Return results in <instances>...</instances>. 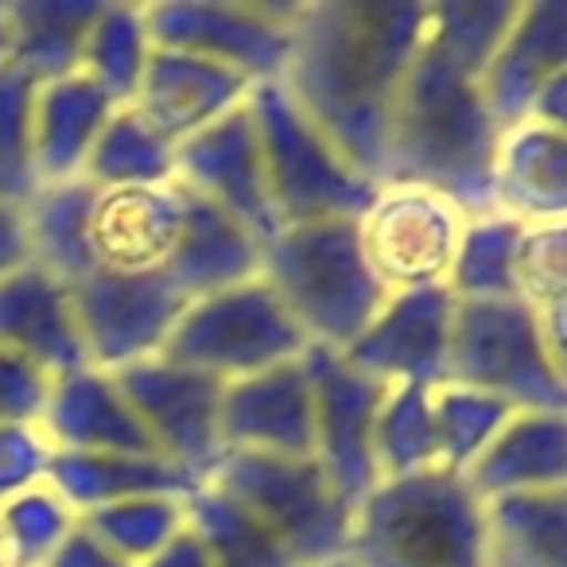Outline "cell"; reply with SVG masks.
<instances>
[{
	"label": "cell",
	"instance_id": "6da1fadb",
	"mask_svg": "<svg viewBox=\"0 0 567 567\" xmlns=\"http://www.w3.org/2000/svg\"><path fill=\"white\" fill-rule=\"evenodd\" d=\"M517 0L427 4L389 136L385 183L440 190L471 218L494 214L497 133L482 97V71L509 28Z\"/></svg>",
	"mask_w": 567,
	"mask_h": 567
},
{
	"label": "cell",
	"instance_id": "7a4b0ae2",
	"mask_svg": "<svg viewBox=\"0 0 567 567\" xmlns=\"http://www.w3.org/2000/svg\"><path fill=\"white\" fill-rule=\"evenodd\" d=\"M427 4L300 0L280 86L354 172L385 183L389 136Z\"/></svg>",
	"mask_w": 567,
	"mask_h": 567
},
{
	"label": "cell",
	"instance_id": "3957f363",
	"mask_svg": "<svg viewBox=\"0 0 567 567\" xmlns=\"http://www.w3.org/2000/svg\"><path fill=\"white\" fill-rule=\"evenodd\" d=\"M350 567H486V502L455 471L385 478L354 505Z\"/></svg>",
	"mask_w": 567,
	"mask_h": 567
},
{
	"label": "cell",
	"instance_id": "277c9868",
	"mask_svg": "<svg viewBox=\"0 0 567 567\" xmlns=\"http://www.w3.org/2000/svg\"><path fill=\"white\" fill-rule=\"evenodd\" d=\"M260 276L308 347L347 350L389 300L362 257L358 221L276 229L260 245Z\"/></svg>",
	"mask_w": 567,
	"mask_h": 567
},
{
	"label": "cell",
	"instance_id": "5b68a950",
	"mask_svg": "<svg viewBox=\"0 0 567 567\" xmlns=\"http://www.w3.org/2000/svg\"><path fill=\"white\" fill-rule=\"evenodd\" d=\"M249 113L280 229L362 218L378 195V183L342 159V152L303 117L280 82L252 86Z\"/></svg>",
	"mask_w": 567,
	"mask_h": 567
},
{
	"label": "cell",
	"instance_id": "8992f818",
	"mask_svg": "<svg viewBox=\"0 0 567 567\" xmlns=\"http://www.w3.org/2000/svg\"><path fill=\"white\" fill-rule=\"evenodd\" d=\"M206 482L249 509L300 567H327L347 556L354 505L316 458L226 451Z\"/></svg>",
	"mask_w": 567,
	"mask_h": 567
},
{
	"label": "cell",
	"instance_id": "52a82bcc",
	"mask_svg": "<svg viewBox=\"0 0 567 567\" xmlns=\"http://www.w3.org/2000/svg\"><path fill=\"white\" fill-rule=\"evenodd\" d=\"M308 339L284 311L265 276L229 284L221 292L198 296L183 308L159 358L210 373L218 381H241L303 358Z\"/></svg>",
	"mask_w": 567,
	"mask_h": 567
},
{
	"label": "cell",
	"instance_id": "ba28073f",
	"mask_svg": "<svg viewBox=\"0 0 567 567\" xmlns=\"http://www.w3.org/2000/svg\"><path fill=\"white\" fill-rule=\"evenodd\" d=\"M447 385H463L509 412H564L567 389L544 354L540 316L513 300L458 303L451 327Z\"/></svg>",
	"mask_w": 567,
	"mask_h": 567
},
{
	"label": "cell",
	"instance_id": "9c48e42d",
	"mask_svg": "<svg viewBox=\"0 0 567 567\" xmlns=\"http://www.w3.org/2000/svg\"><path fill=\"white\" fill-rule=\"evenodd\" d=\"M471 214L440 190L416 183H381L358 218V245L389 296L447 288Z\"/></svg>",
	"mask_w": 567,
	"mask_h": 567
},
{
	"label": "cell",
	"instance_id": "30bf717a",
	"mask_svg": "<svg viewBox=\"0 0 567 567\" xmlns=\"http://www.w3.org/2000/svg\"><path fill=\"white\" fill-rule=\"evenodd\" d=\"M300 0L237 4V0H159L144 4L156 48L183 51L241 74L252 86L280 82L292 55V24Z\"/></svg>",
	"mask_w": 567,
	"mask_h": 567
},
{
	"label": "cell",
	"instance_id": "8fae6325",
	"mask_svg": "<svg viewBox=\"0 0 567 567\" xmlns=\"http://www.w3.org/2000/svg\"><path fill=\"white\" fill-rule=\"evenodd\" d=\"M303 370L311 385V432H316L311 458L323 466L331 486L350 505H358L381 486L373 432L389 385L354 370L339 350L327 347L303 350Z\"/></svg>",
	"mask_w": 567,
	"mask_h": 567
},
{
	"label": "cell",
	"instance_id": "7c38bea8",
	"mask_svg": "<svg viewBox=\"0 0 567 567\" xmlns=\"http://www.w3.org/2000/svg\"><path fill=\"white\" fill-rule=\"evenodd\" d=\"M133 404L136 420L148 432L152 447L175 463L179 471L206 482L226 455L221 447V393L226 381L198 373L190 365L148 358V362L125 365L113 373Z\"/></svg>",
	"mask_w": 567,
	"mask_h": 567
},
{
	"label": "cell",
	"instance_id": "4fadbf2b",
	"mask_svg": "<svg viewBox=\"0 0 567 567\" xmlns=\"http://www.w3.org/2000/svg\"><path fill=\"white\" fill-rule=\"evenodd\" d=\"M66 288H71L90 365L110 373L156 358L187 308V296L167 276H125L90 268Z\"/></svg>",
	"mask_w": 567,
	"mask_h": 567
},
{
	"label": "cell",
	"instance_id": "5bb4252c",
	"mask_svg": "<svg viewBox=\"0 0 567 567\" xmlns=\"http://www.w3.org/2000/svg\"><path fill=\"white\" fill-rule=\"evenodd\" d=\"M451 327H455V296L447 288L396 292L339 354L389 389H440L447 385Z\"/></svg>",
	"mask_w": 567,
	"mask_h": 567
},
{
	"label": "cell",
	"instance_id": "9a60e30c",
	"mask_svg": "<svg viewBox=\"0 0 567 567\" xmlns=\"http://www.w3.org/2000/svg\"><path fill=\"white\" fill-rule=\"evenodd\" d=\"M175 183L229 214L260 245L280 229L268 198L265 159H260L249 102L175 148Z\"/></svg>",
	"mask_w": 567,
	"mask_h": 567
},
{
	"label": "cell",
	"instance_id": "2e32d148",
	"mask_svg": "<svg viewBox=\"0 0 567 567\" xmlns=\"http://www.w3.org/2000/svg\"><path fill=\"white\" fill-rule=\"evenodd\" d=\"M187 214L183 183L164 187H113L90 198L86 245L94 268L125 276H164L175 257Z\"/></svg>",
	"mask_w": 567,
	"mask_h": 567
},
{
	"label": "cell",
	"instance_id": "e0dca14e",
	"mask_svg": "<svg viewBox=\"0 0 567 567\" xmlns=\"http://www.w3.org/2000/svg\"><path fill=\"white\" fill-rule=\"evenodd\" d=\"M559 71H567V0H517V12L482 71V97L497 133L525 125L536 94Z\"/></svg>",
	"mask_w": 567,
	"mask_h": 567
},
{
	"label": "cell",
	"instance_id": "ac0fdd59",
	"mask_svg": "<svg viewBox=\"0 0 567 567\" xmlns=\"http://www.w3.org/2000/svg\"><path fill=\"white\" fill-rule=\"evenodd\" d=\"M221 447L311 458L316 432H311V385L303 358L229 381L221 393Z\"/></svg>",
	"mask_w": 567,
	"mask_h": 567
},
{
	"label": "cell",
	"instance_id": "d6986e66",
	"mask_svg": "<svg viewBox=\"0 0 567 567\" xmlns=\"http://www.w3.org/2000/svg\"><path fill=\"white\" fill-rule=\"evenodd\" d=\"M252 94V82L241 74L214 66L206 59L183 55V51L156 48L148 59L141 86H136L133 110L164 136L167 144H187L203 128L218 125L234 110H241Z\"/></svg>",
	"mask_w": 567,
	"mask_h": 567
},
{
	"label": "cell",
	"instance_id": "ffe728a7",
	"mask_svg": "<svg viewBox=\"0 0 567 567\" xmlns=\"http://www.w3.org/2000/svg\"><path fill=\"white\" fill-rule=\"evenodd\" d=\"M0 347L32 362L51 381L90 365L71 288L35 260L0 280Z\"/></svg>",
	"mask_w": 567,
	"mask_h": 567
},
{
	"label": "cell",
	"instance_id": "44dd1931",
	"mask_svg": "<svg viewBox=\"0 0 567 567\" xmlns=\"http://www.w3.org/2000/svg\"><path fill=\"white\" fill-rule=\"evenodd\" d=\"M40 427L55 451L79 455H159L148 432L136 420L133 404L125 401L117 378L97 365H82L74 373L51 381L48 409Z\"/></svg>",
	"mask_w": 567,
	"mask_h": 567
},
{
	"label": "cell",
	"instance_id": "7402d4cb",
	"mask_svg": "<svg viewBox=\"0 0 567 567\" xmlns=\"http://www.w3.org/2000/svg\"><path fill=\"white\" fill-rule=\"evenodd\" d=\"M482 497L544 494L567 486V416L564 412H509L482 455L463 471Z\"/></svg>",
	"mask_w": 567,
	"mask_h": 567
},
{
	"label": "cell",
	"instance_id": "603a6c76",
	"mask_svg": "<svg viewBox=\"0 0 567 567\" xmlns=\"http://www.w3.org/2000/svg\"><path fill=\"white\" fill-rule=\"evenodd\" d=\"M117 102L86 74L43 82L32 94V164L40 187L82 179L90 152L102 136Z\"/></svg>",
	"mask_w": 567,
	"mask_h": 567
},
{
	"label": "cell",
	"instance_id": "cb8c5ba5",
	"mask_svg": "<svg viewBox=\"0 0 567 567\" xmlns=\"http://www.w3.org/2000/svg\"><path fill=\"white\" fill-rule=\"evenodd\" d=\"M494 214L517 226L567 221V136L544 125H517L494 159Z\"/></svg>",
	"mask_w": 567,
	"mask_h": 567
},
{
	"label": "cell",
	"instance_id": "d4e9b609",
	"mask_svg": "<svg viewBox=\"0 0 567 567\" xmlns=\"http://www.w3.org/2000/svg\"><path fill=\"white\" fill-rule=\"evenodd\" d=\"M43 482L79 517L102 509V505L128 502V497H190L203 486L195 474L179 471L164 455H79V451H55Z\"/></svg>",
	"mask_w": 567,
	"mask_h": 567
},
{
	"label": "cell",
	"instance_id": "484cf974",
	"mask_svg": "<svg viewBox=\"0 0 567 567\" xmlns=\"http://www.w3.org/2000/svg\"><path fill=\"white\" fill-rule=\"evenodd\" d=\"M164 276L190 303L198 296L221 292L229 284L260 276V241L249 229L237 226L229 214H221L218 206H210L195 190H187L183 234Z\"/></svg>",
	"mask_w": 567,
	"mask_h": 567
},
{
	"label": "cell",
	"instance_id": "4316f807",
	"mask_svg": "<svg viewBox=\"0 0 567 567\" xmlns=\"http://www.w3.org/2000/svg\"><path fill=\"white\" fill-rule=\"evenodd\" d=\"M105 0H9L0 4L9 28L4 63L24 74L32 86L79 74L90 24Z\"/></svg>",
	"mask_w": 567,
	"mask_h": 567
},
{
	"label": "cell",
	"instance_id": "83f0119b",
	"mask_svg": "<svg viewBox=\"0 0 567 567\" xmlns=\"http://www.w3.org/2000/svg\"><path fill=\"white\" fill-rule=\"evenodd\" d=\"M486 567H567V486L486 502Z\"/></svg>",
	"mask_w": 567,
	"mask_h": 567
},
{
	"label": "cell",
	"instance_id": "f1b7e54d",
	"mask_svg": "<svg viewBox=\"0 0 567 567\" xmlns=\"http://www.w3.org/2000/svg\"><path fill=\"white\" fill-rule=\"evenodd\" d=\"M82 179L97 190L164 187L175 183V144H167L133 105H117L82 167Z\"/></svg>",
	"mask_w": 567,
	"mask_h": 567
},
{
	"label": "cell",
	"instance_id": "f546056e",
	"mask_svg": "<svg viewBox=\"0 0 567 567\" xmlns=\"http://www.w3.org/2000/svg\"><path fill=\"white\" fill-rule=\"evenodd\" d=\"M152 51L156 43H152L144 4H110L105 0L97 20L90 24L79 74H86L117 105H133Z\"/></svg>",
	"mask_w": 567,
	"mask_h": 567
},
{
	"label": "cell",
	"instance_id": "4dcf8cb0",
	"mask_svg": "<svg viewBox=\"0 0 567 567\" xmlns=\"http://www.w3.org/2000/svg\"><path fill=\"white\" fill-rule=\"evenodd\" d=\"M187 525L214 567H300L249 509L210 482L187 497Z\"/></svg>",
	"mask_w": 567,
	"mask_h": 567
},
{
	"label": "cell",
	"instance_id": "1f68e13d",
	"mask_svg": "<svg viewBox=\"0 0 567 567\" xmlns=\"http://www.w3.org/2000/svg\"><path fill=\"white\" fill-rule=\"evenodd\" d=\"M90 198H94V187L86 179H71L40 187L32 203L24 206L28 234H32V260L63 284L79 280L94 268L86 245Z\"/></svg>",
	"mask_w": 567,
	"mask_h": 567
},
{
	"label": "cell",
	"instance_id": "d6a6232c",
	"mask_svg": "<svg viewBox=\"0 0 567 567\" xmlns=\"http://www.w3.org/2000/svg\"><path fill=\"white\" fill-rule=\"evenodd\" d=\"M79 525L97 544H105L117 559H125L128 567H141L187 528V497H128V502H113L94 513H82Z\"/></svg>",
	"mask_w": 567,
	"mask_h": 567
},
{
	"label": "cell",
	"instance_id": "836d02e7",
	"mask_svg": "<svg viewBox=\"0 0 567 567\" xmlns=\"http://www.w3.org/2000/svg\"><path fill=\"white\" fill-rule=\"evenodd\" d=\"M520 226L502 214L471 218L451 265L447 292L458 303L513 300V252H517Z\"/></svg>",
	"mask_w": 567,
	"mask_h": 567
},
{
	"label": "cell",
	"instance_id": "e575fe53",
	"mask_svg": "<svg viewBox=\"0 0 567 567\" xmlns=\"http://www.w3.org/2000/svg\"><path fill=\"white\" fill-rule=\"evenodd\" d=\"M373 451H378L381 482L404 478V474H420V471H440L435 466L432 389H420V385L389 389L378 416V432H373Z\"/></svg>",
	"mask_w": 567,
	"mask_h": 567
},
{
	"label": "cell",
	"instance_id": "d590c367",
	"mask_svg": "<svg viewBox=\"0 0 567 567\" xmlns=\"http://www.w3.org/2000/svg\"><path fill=\"white\" fill-rule=\"evenodd\" d=\"M74 528H79V513L48 482L0 505V533H4L9 567H43Z\"/></svg>",
	"mask_w": 567,
	"mask_h": 567
},
{
	"label": "cell",
	"instance_id": "8d00e7d4",
	"mask_svg": "<svg viewBox=\"0 0 567 567\" xmlns=\"http://www.w3.org/2000/svg\"><path fill=\"white\" fill-rule=\"evenodd\" d=\"M432 420H435V466L463 474L482 455L497 427L509 420V409L489 396L463 385L432 389Z\"/></svg>",
	"mask_w": 567,
	"mask_h": 567
},
{
	"label": "cell",
	"instance_id": "74e56055",
	"mask_svg": "<svg viewBox=\"0 0 567 567\" xmlns=\"http://www.w3.org/2000/svg\"><path fill=\"white\" fill-rule=\"evenodd\" d=\"M32 94L35 86L0 63V203L28 206L40 190L32 164Z\"/></svg>",
	"mask_w": 567,
	"mask_h": 567
},
{
	"label": "cell",
	"instance_id": "f35d334b",
	"mask_svg": "<svg viewBox=\"0 0 567 567\" xmlns=\"http://www.w3.org/2000/svg\"><path fill=\"white\" fill-rule=\"evenodd\" d=\"M513 296L533 311L567 303V221L520 226L513 252Z\"/></svg>",
	"mask_w": 567,
	"mask_h": 567
},
{
	"label": "cell",
	"instance_id": "ab89813d",
	"mask_svg": "<svg viewBox=\"0 0 567 567\" xmlns=\"http://www.w3.org/2000/svg\"><path fill=\"white\" fill-rule=\"evenodd\" d=\"M55 458V443L40 424H9L0 427V505L48 478Z\"/></svg>",
	"mask_w": 567,
	"mask_h": 567
},
{
	"label": "cell",
	"instance_id": "60d3db41",
	"mask_svg": "<svg viewBox=\"0 0 567 567\" xmlns=\"http://www.w3.org/2000/svg\"><path fill=\"white\" fill-rule=\"evenodd\" d=\"M48 393H51L48 373L0 347V427L40 424L43 409H48Z\"/></svg>",
	"mask_w": 567,
	"mask_h": 567
},
{
	"label": "cell",
	"instance_id": "b9f144b4",
	"mask_svg": "<svg viewBox=\"0 0 567 567\" xmlns=\"http://www.w3.org/2000/svg\"><path fill=\"white\" fill-rule=\"evenodd\" d=\"M32 265V234L24 206L0 203V280Z\"/></svg>",
	"mask_w": 567,
	"mask_h": 567
},
{
	"label": "cell",
	"instance_id": "7bdbcfd3",
	"mask_svg": "<svg viewBox=\"0 0 567 567\" xmlns=\"http://www.w3.org/2000/svg\"><path fill=\"white\" fill-rule=\"evenodd\" d=\"M43 567H128V564L113 556L105 544H97L94 536L79 525L63 544H59V551Z\"/></svg>",
	"mask_w": 567,
	"mask_h": 567
},
{
	"label": "cell",
	"instance_id": "ee69618b",
	"mask_svg": "<svg viewBox=\"0 0 567 567\" xmlns=\"http://www.w3.org/2000/svg\"><path fill=\"white\" fill-rule=\"evenodd\" d=\"M528 121L567 136V71H559L551 82H544V90L536 94L533 110H528Z\"/></svg>",
	"mask_w": 567,
	"mask_h": 567
},
{
	"label": "cell",
	"instance_id": "f6af8a7d",
	"mask_svg": "<svg viewBox=\"0 0 567 567\" xmlns=\"http://www.w3.org/2000/svg\"><path fill=\"white\" fill-rule=\"evenodd\" d=\"M536 316H540V339H544V354L551 362V373L567 389V303L536 311Z\"/></svg>",
	"mask_w": 567,
	"mask_h": 567
},
{
	"label": "cell",
	"instance_id": "bcb514c9",
	"mask_svg": "<svg viewBox=\"0 0 567 567\" xmlns=\"http://www.w3.org/2000/svg\"><path fill=\"white\" fill-rule=\"evenodd\" d=\"M141 567H214V564H210V556H206L203 540H198V536L190 533V525H187L164 551H156V556H152L148 564H141Z\"/></svg>",
	"mask_w": 567,
	"mask_h": 567
},
{
	"label": "cell",
	"instance_id": "7dc6e473",
	"mask_svg": "<svg viewBox=\"0 0 567 567\" xmlns=\"http://www.w3.org/2000/svg\"><path fill=\"white\" fill-rule=\"evenodd\" d=\"M9 55V28H4V12H0V63Z\"/></svg>",
	"mask_w": 567,
	"mask_h": 567
},
{
	"label": "cell",
	"instance_id": "c3c4849f",
	"mask_svg": "<svg viewBox=\"0 0 567 567\" xmlns=\"http://www.w3.org/2000/svg\"><path fill=\"white\" fill-rule=\"evenodd\" d=\"M0 567H9V559H4V533H0Z\"/></svg>",
	"mask_w": 567,
	"mask_h": 567
},
{
	"label": "cell",
	"instance_id": "681fc988",
	"mask_svg": "<svg viewBox=\"0 0 567 567\" xmlns=\"http://www.w3.org/2000/svg\"><path fill=\"white\" fill-rule=\"evenodd\" d=\"M327 567H350L347 559H334V564H327Z\"/></svg>",
	"mask_w": 567,
	"mask_h": 567
}]
</instances>
